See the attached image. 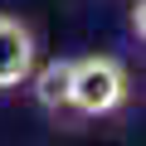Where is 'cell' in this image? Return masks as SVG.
Listing matches in <instances>:
<instances>
[{
	"label": "cell",
	"mask_w": 146,
	"mask_h": 146,
	"mask_svg": "<svg viewBox=\"0 0 146 146\" xmlns=\"http://www.w3.org/2000/svg\"><path fill=\"white\" fill-rule=\"evenodd\" d=\"M127 98V68L112 54H88L73 58V88H68V107H78L83 117H107L117 112Z\"/></svg>",
	"instance_id": "6da1fadb"
},
{
	"label": "cell",
	"mask_w": 146,
	"mask_h": 146,
	"mask_svg": "<svg viewBox=\"0 0 146 146\" xmlns=\"http://www.w3.org/2000/svg\"><path fill=\"white\" fill-rule=\"evenodd\" d=\"M34 73V34L25 20L0 15V88H20Z\"/></svg>",
	"instance_id": "7a4b0ae2"
},
{
	"label": "cell",
	"mask_w": 146,
	"mask_h": 146,
	"mask_svg": "<svg viewBox=\"0 0 146 146\" xmlns=\"http://www.w3.org/2000/svg\"><path fill=\"white\" fill-rule=\"evenodd\" d=\"M34 78V98L39 107H68V88H73V58H49Z\"/></svg>",
	"instance_id": "3957f363"
},
{
	"label": "cell",
	"mask_w": 146,
	"mask_h": 146,
	"mask_svg": "<svg viewBox=\"0 0 146 146\" xmlns=\"http://www.w3.org/2000/svg\"><path fill=\"white\" fill-rule=\"evenodd\" d=\"M131 34L146 44V0H136V5H131Z\"/></svg>",
	"instance_id": "277c9868"
}]
</instances>
